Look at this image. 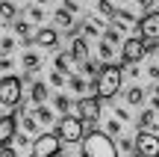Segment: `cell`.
I'll return each mask as SVG.
<instances>
[{
  "mask_svg": "<svg viewBox=\"0 0 159 157\" xmlns=\"http://www.w3.org/2000/svg\"><path fill=\"white\" fill-rule=\"evenodd\" d=\"M121 80H124V68L115 65V62H106L100 71H97V77H91V92H94L100 101H109V98L118 95Z\"/></svg>",
  "mask_w": 159,
  "mask_h": 157,
  "instance_id": "obj_1",
  "label": "cell"
},
{
  "mask_svg": "<svg viewBox=\"0 0 159 157\" xmlns=\"http://www.w3.org/2000/svg\"><path fill=\"white\" fill-rule=\"evenodd\" d=\"M83 157H118V145L106 130H91L83 136Z\"/></svg>",
  "mask_w": 159,
  "mask_h": 157,
  "instance_id": "obj_2",
  "label": "cell"
},
{
  "mask_svg": "<svg viewBox=\"0 0 159 157\" xmlns=\"http://www.w3.org/2000/svg\"><path fill=\"white\" fill-rule=\"evenodd\" d=\"M21 95H24V77H18V74L0 77V104L3 107H18Z\"/></svg>",
  "mask_w": 159,
  "mask_h": 157,
  "instance_id": "obj_3",
  "label": "cell"
},
{
  "mask_svg": "<svg viewBox=\"0 0 159 157\" xmlns=\"http://www.w3.org/2000/svg\"><path fill=\"white\" fill-rule=\"evenodd\" d=\"M33 157H59L62 151V140H59L56 130H44V134H39L33 140Z\"/></svg>",
  "mask_w": 159,
  "mask_h": 157,
  "instance_id": "obj_4",
  "label": "cell"
},
{
  "mask_svg": "<svg viewBox=\"0 0 159 157\" xmlns=\"http://www.w3.org/2000/svg\"><path fill=\"white\" fill-rule=\"evenodd\" d=\"M139 36L144 39L148 51H156V42H159V9L144 12V18H139Z\"/></svg>",
  "mask_w": 159,
  "mask_h": 157,
  "instance_id": "obj_5",
  "label": "cell"
},
{
  "mask_svg": "<svg viewBox=\"0 0 159 157\" xmlns=\"http://www.w3.org/2000/svg\"><path fill=\"white\" fill-rule=\"evenodd\" d=\"M83 119L80 116H62L59 119V125H56V134H59V140L62 142H83V136H85V128H83Z\"/></svg>",
  "mask_w": 159,
  "mask_h": 157,
  "instance_id": "obj_6",
  "label": "cell"
},
{
  "mask_svg": "<svg viewBox=\"0 0 159 157\" xmlns=\"http://www.w3.org/2000/svg\"><path fill=\"white\" fill-rule=\"evenodd\" d=\"M144 53H148V45H144L142 36H130V39H124V45H121V59H124L127 65H130V62H142Z\"/></svg>",
  "mask_w": 159,
  "mask_h": 157,
  "instance_id": "obj_7",
  "label": "cell"
},
{
  "mask_svg": "<svg viewBox=\"0 0 159 157\" xmlns=\"http://www.w3.org/2000/svg\"><path fill=\"white\" fill-rule=\"evenodd\" d=\"M136 154L159 157V134H153V130H139L136 134Z\"/></svg>",
  "mask_w": 159,
  "mask_h": 157,
  "instance_id": "obj_8",
  "label": "cell"
},
{
  "mask_svg": "<svg viewBox=\"0 0 159 157\" xmlns=\"http://www.w3.org/2000/svg\"><path fill=\"white\" fill-rule=\"evenodd\" d=\"M100 98L97 95H83V98L77 101V116L83 119V122H97L100 119Z\"/></svg>",
  "mask_w": 159,
  "mask_h": 157,
  "instance_id": "obj_9",
  "label": "cell"
},
{
  "mask_svg": "<svg viewBox=\"0 0 159 157\" xmlns=\"http://www.w3.org/2000/svg\"><path fill=\"white\" fill-rule=\"evenodd\" d=\"M33 45H39V47H59V30L56 27H39L35 30V36H33Z\"/></svg>",
  "mask_w": 159,
  "mask_h": 157,
  "instance_id": "obj_10",
  "label": "cell"
},
{
  "mask_svg": "<svg viewBox=\"0 0 159 157\" xmlns=\"http://www.w3.org/2000/svg\"><path fill=\"white\" fill-rule=\"evenodd\" d=\"M15 130H18V116H0V148L3 145H12L15 140Z\"/></svg>",
  "mask_w": 159,
  "mask_h": 157,
  "instance_id": "obj_11",
  "label": "cell"
},
{
  "mask_svg": "<svg viewBox=\"0 0 159 157\" xmlns=\"http://www.w3.org/2000/svg\"><path fill=\"white\" fill-rule=\"evenodd\" d=\"M71 56H74V62L80 65V62H85V59H89V39H85V36H74V39H71Z\"/></svg>",
  "mask_w": 159,
  "mask_h": 157,
  "instance_id": "obj_12",
  "label": "cell"
},
{
  "mask_svg": "<svg viewBox=\"0 0 159 157\" xmlns=\"http://www.w3.org/2000/svg\"><path fill=\"white\" fill-rule=\"evenodd\" d=\"M156 113L153 107H148V110L139 113V130H153V134H159V122H156Z\"/></svg>",
  "mask_w": 159,
  "mask_h": 157,
  "instance_id": "obj_13",
  "label": "cell"
},
{
  "mask_svg": "<svg viewBox=\"0 0 159 157\" xmlns=\"http://www.w3.org/2000/svg\"><path fill=\"white\" fill-rule=\"evenodd\" d=\"M144 98H148V89L139 86V83L127 86V92H124V101H127L130 107H142V104H144Z\"/></svg>",
  "mask_w": 159,
  "mask_h": 157,
  "instance_id": "obj_14",
  "label": "cell"
},
{
  "mask_svg": "<svg viewBox=\"0 0 159 157\" xmlns=\"http://www.w3.org/2000/svg\"><path fill=\"white\" fill-rule=\"evenodd\" d=\"M12 30H15V36L18 39H24V45H33V24L30 21H24V18H15V21H12Z\"/></svg>",
  "mask_w": 159,
  "mask_h": 157,
  "instance_id": "obj_15",
  "label": "cell"
},
{
  "mask_svg": "<svg viewBox=\"0 0 159 157\" xmlns=\"http://www.w3.org/2000/svg\"><path fill=\"white\" fill-rule=\"evenodd\" d=\"M18 125L24 128V134H30V136H39V119L33 116V113H27V110H21V116H18Z\"/></svg>",
  "mask_w": 159,
  "mask_h": 157,
  "instance_id": "obj_16",
  "label": "cell"
},
{
  "mask_svg": "<svg viewBox=\"0 0 159 157\" xmlns=\"http://www.w3.org/2000/svg\"><path fill=\"white\" fill-rule=\"evenodd\" d=\"M21 65H24V71H27V74H35V71L41 68V56H39L35 51H24Z\"/></svg>",
  "mask_w": 159,
  "mask_h": 157,
  "instance_id": "obj_17",
  "label": "cell"
},
{
  "mask_svg": "<svg viewBox=\"0 0 159 157\" xmlns=\"http://www.w3.org/2000/svg\"><path fill=\"white\" fill-rule=\"evenodd\" d=\"M47 95H50V86H47L44 80H35L33 86H30V98H33L35 104H44V101H47Z\"/></svg>",
  "mask_w": 159,
  "mask_h": 157,
  "instance_id": "obj_18",
  "label": "cell"
},
{
  "mask_svg": "<svg viewBox=\"0 0 159 157\" xmlns=\"http://www.w3.org/2000/svg\"><path fill=\"white\" fill-rule=\"evenodd\" d=\"M53 65H56V71H62V74H74V56H71V53L68 51H62V53H56V62H53Z\"/></svg>",
  "mask_w": 159,
  "mask_h": 157,
  "instance_id": "obj_19",
  "label": "cell"
},
{
  "mask_svg": "<svg viewBox=\"0 0 159 157\" xmlns=\"http://www.w3.org/2000/svg\"><path fill=\"white\" fill-rule=\"evenodd\" d=\"M33 116L39 119V125H53V119H56V113H53V107H47V104H35Z\"/></svg>",
  "mask_w": 159,
  "mask_h": 157,
  "instance_id": "obj_20",
  "label": "cell"
},
{
  "mask_svg": "<svg viewBox=\"0 0 159 157\" xmlns=\"http://www.w3.org/2000/svg\"><path fill=\"white\" fill-rule=\"evenodd\" d=\"M68 86L74 89L77 95H83V92H89V89H91V80H85L83 74H68Z\"/></svg>",
  "mask_w": 159,
  "mask_h": 157,
  "instance_id": "obj_21",
  "label": "cell"
},
{
  "mask_svg": "<svg viewBox=\"0 0 159 157\" xmlns=\"http://www.w3.org/2000/svg\"><path fill=\"white\" fill-rule=\"evenodd\" d=\"M53 21H56V27L68 30V27H74V12H68V9L62 6V9H56V12H53Z\"/></svg>",
  "mask_w": 159,
  "mask_h": 157,
  "instance_id": "obj_22",
  "label": "cell"
},
{
  "mask_svg": "<svg viewBox=\"0 0 159 157\" xmlns=\"http://www.w3.org/2000/svg\"><path fill=\"white\" fill-rule=\"evenodd\" d=\"M15 18H18L15 0H0V21H15Z\"/></svg>",
  "mask_w": 159,
  "mask_h": 157,
  "instance_id": "obj_23",
  "label": "cell"
},
{
  "mask_svg": "<svg viewBox=\"0 0 159 157\" xmlns=\"http://www.w3.org/2000/svg\"><path fill=\"white\" fill-rule=\"evenodd\" d=\"M80 30H83L85 39H97V36H100V21L94 24V18H85V21L80 24Z\"/></svg>",
  "mask_w": 159,
  "mask_h": 157,
  "instance_id": "obj_24",
  "label": "cell"
},
{
  "mask_svg": "<svg viewBox=\"0 0 159 157\" xmlns=\"http://www.w3.org/2000/svg\"><path fill=\"white\" fill-rule=\"evenodd\" d=\"M97 56H100L103 62H112V56H115V45H112V42H106V39L97 42Z\"/></svg>",
  "mask_w": 159,
  "mask_h": 157,
  "instance_id": "obj_25",
  "label": "cell"
},
{
  "mask_svg": "<svg viewBox=\"0 0 159 157\" xmlns=\"http://www.w3.org/2000/svg\"><path fill=\"white\" fill-rule=\"evenodd\" d=\"M53 110L68 116V113H71V98H68V95H62V92H59V95H53Z\"/></svg>",
  "mask_w": 159,
  "mask_h": 157,
  "instance_id": "obj_26",
  "label": "cell"
},
{
  "mask_svg": "<svg viewBox=\"0 0 159 157\" xmlns=\"http://www.w3.org/2000/svg\"><path fill=\"white\" fill-rule=\"evenodd\" d=\"M121 30H124V27H109L106 33H103V39L112 42V45H124V39H121Z\"/></svg>",
  "mask_w": 159,
  "mask_h": 157,
  "instance_id": "obj_27",
  "label": "cell"
},
{
  "mask_svg": "<svg viewBox=\"0 0 159 157\" xmlns=\"http://www.w3.org/2000/svg\"><path fill=\"white\" fill-rule=\"evenodd\" d=\"M121 130H124V122H121L118 116L106 122V134H109V136H121Z\"/></svg>",
  "mask_w": 159,
  "mask_h": 157,
  "instance_id": "obj_28",
  "label": "cell"
},
{
  "mask_svg": "<svg viewBox=\"0 0 159 157\" xmlns=\"http://www.w3.org/2000/svg\"><path fill=\"white\" fill-rule=\"evenodd\" d=\"M15 45L18 42L12 39V36H3V39H0V56H9V53L15 51Z\"/></svg>",
  "mask_w": 159,
  "mask_h": 157,
  "instance_id": "obj_29",
  "label": "cell"
},
{
  "mask_svg": "<svg viewBox=\"0 0 159 157\" xmlns=\"http://www.w3.org/2000/svg\"><path fill=\"white\" fill-rule=\"evenodd\" d=\"M97 12H100V15H106V18H115V6H112V0H97Z\"/></svg>",
  "mask_w": 159,
  "mask_h": 157,
  "instance_id": "obj_30",
  "label": "cell"
},
{
  "mask_svg": "<svg viewBox=\"0 0 159 157\" xmlns=\"http://www.w3.org/2000/svg\"><path fill=\"white\" fill-rule=\"evenodd\" d=\"M27 15H30V21H33V24H41V21H44V9H41L39 3H35V6H30V9H27Z\"/></svg>",
  "mask_w": 159,
  "mask_h": 157,
  "instance_id": "obj_31",
  "label": "cell"
},
{
  "mask_svg": "<svg viewBox=\"0 0 159 157\" xmlns=\"http://www.w3.org/2000/svg\"><path fill=\"white\" fill-rule=\"evenodd\" d=\"M80 68H83V74H89V77H97V71H100L94 59H85V62H80Z\"/></svg>",
  "mask_w": 159,
  "mask_h": 157,
  "instance_id": "obj_32",
  "label": "cell"
},
{
  "mask_svg": "<svg viewBox=\"0 0 159 157\" xmlns=\"http://www.w3.org/2000/svg\"><path fill=\"white\" fill-rule=\"evenodd\" d=\"M121 151H127V154L136 151V136H124L121 134Z\"/></svg>",
  "mask_w": 159,
  "mask_h": 157,
  "instance_id": "obj_33",
  "label": "cell"
},
{
  "mask_svg": "<svg viewBox=\"0 0 159 157\" xmlns=\"http://www.w3.org/2000/svg\"><path fill=\"white\" fill-rule=\"evenodd\" d=\"M65 83H68V74H62V71L53 68L50 71V86H65Z\"/></svg>",
  "mask_w": 159,
  "mask_h": 157,
  "instance_id": "obj_34",
  "label": "cell"
},
{
  "mask_svg": "<svg viewBox=\"0 0 159 157\" xmlns=\"http://www.w3.org/2000/svg\"><path fill=\"white\" fill-rule=\"evenodd\" d=\"M12 68H15L12 56H0V71H12Z\"/></svg>",
  "mask_w": 159,
  "mask_h": 157,
  "instance_id": "obj_35",
  "label": "cell"
},
{
  "mask_svg": "<svg viewBox=\"0 0 159 157\" xmlns=\"http://www.w3.org/2000/svg\"><path fill=\"white\" fill-rule=\"evenodd\" d=\"M148 77H150V80H156V83H159V62L148 65Z\"/></svg>",
  "mask_w": 159,
  "mask_h": 157,
  "instance_id": "obj_36",
  "label": "cell"
},
{
  "mask_svg": "<svg viewBox=\"0 0 159 157\" xmlns=\"http://www.w3.org/2000/svg\"><path fill=\"white\" fill-rule=\"evenodd\" d=\"M0 157H18V151L12 145H3V148H0Z\"/></svg>",
  "mask_w": 159,
  "mask_h": 157,
  "instance_id": "obj_37",
  "label": "cell"
},
{
  "mask_svg": "<svg viewBox=\"0 0 159 157\" xmlns=\"http://www.w3.org/2000/svg\"><path fill=\"white\" fill-rule=\"evenodd\" d=\"M115 116H118L121 122H130V113H127L124 107H115Z\"/></svg>",
  "mask_w": 159,
  "mask_h": 157,
  "instance_id": "obj_38",
  "label": "cell"
},
{
  "mask_svg": "<svg viewBox=\"0 0 159 157\" xmlns=\"http://www.w3.org/2000/svg\"><path fill=\"white\" fill-rule=\"evenodd\" d=\"M150 107H153V110H159V83L153 86V98H150Z\"/></svg>",
  "mask_w": 159,
  "mask_h": 157,
  "instance_id": "obj_39",
  "label": "cell"
},
{
  "mask_svg": "<svg viewBox=\"0 0 159 157\" xmlns=\"http://www.w3.org/2000/svg\"><path fill=\"white\" fill-rule=\"evenodd\" d=\"M136 3H139V6H142V9H144V12H150V9H153V3H156V0H136Z\"/></svg>",
  "mask_w": 159,
  "mask_h": 157,
  "instance_id": "obj_40",
  "label": "cell"
},
{
  "mask_svg": "<svg viewBox=\"0 0 159 157\" xmlns=\"http://www.w3.org/2000/svg\"><path fill=\"white\" fill-rule=\"evenodd\" d=\"M62 6H65V9H68V12H77V9H80V3H77V0H65Z\"/></svg>",
  "mask_w": 159,
  "mask_h": 157,
  "instance_id": "obj_41",
  "label": "cell"
},
{
  "mask_svg": "<svg viewBox=\"0 0 159 157\" xmlns=\"http://www.w3.org/2000/svg\"><path fill=\"white\" fill-rule=\"evenodd\" d=\"M35 3H39V6H47V3H50V0H35Z\"/></svg>",
  "mask_w": 159,
  "mask_h": 157,
  "instance_id": "obj_42",
  "label": "cell"
},
{
  "mask_svg": "<svg viewBox=\"0 0 159 157\" xmlns=\"http://www.w3.org/2000/svg\"><path fill=\"white\" fill-rule=\"evenodd\" d=\"M127 157H142V154H136V151H133V154H127Z\"/></svg>",
  "mask_w": 159,
  "mask_h": 157,
  "instance_id": "obj_43",
  "label": "cell"
},
{
  "mask_svg": "<svg viewBox=\"0 0 159 157\" xmlns=\"http://www.w3.org/2000/svg\"><path fill=\"white\" fill-rule=\"evenodd\" d=\"M156 62H159V51H156Z\"/></svg>",
  "mask_w": 159,
  "mask_h": 157,
  "instance_id": "obj_44",
  "label": "cell"
},
{
  "mask_svg": "<svg viewBox=\"0 0 159 157\" xmlns=\"http://www.w3.org/2000/svg\"><path fill=\"white\" fill-rule=\"evenodd\" d=\"M59 157H71V154H59Z\"/></svg>",
  "mask_w": 159,
  "mask_h": 157,
  "instance_id": "obj_45",
  "label": "cell"
},
{
  "mask_svg": "<svg viewBox=\"0 0 159 157\" xmlns=\"http://www.w3.org/2000/svg\"><path fill=\"white\" fill-rule=\"evenodd\" d=\"M121 3H130V0H121Z\"/></svg>",
  "mask_w": 159,
  "mask_h": 157,
  "instance_id": "obj_46",
  "label": "cell"
},
{
  "mask_svg": "<svg viewBox=\"0 0 159 157\" xmlns=\"http://www.w3.org/2000/svg\"><path fill=\"white\" fill-rule=\"evenodd\" d=\"M0 27H3V24H0Z\"/></svg>",
  "mask_w": 159,
  "mask_h": 157,
  "instance_id": "obj_47",
  "label": "cell"
},
{
  "mask_svg": "<svg viewBox=\"0 0 159 157\" xmlns=\"http://www.w3.org/2000/svg\"><path fill=\"white\" fill-rule=\"evenodd\" d=\"M77 3H80V0H77Z\"/></svg>",
  "mask_w": 159,
  "mask_h": 157,
  "instance_id": "obj_48",
  "label": "cell"
}]
</instances>
